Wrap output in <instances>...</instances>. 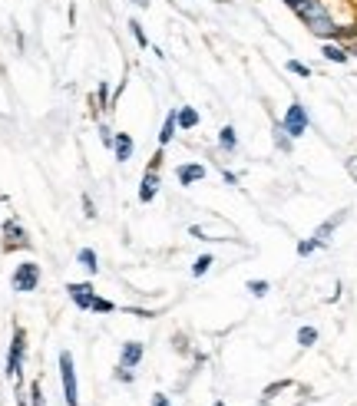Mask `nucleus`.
Wrapping results in <instances>:
<instances>
[{"label":"nucleus","instance_id":"obj_3","mask_svg":"<svg viewBox=\"0 0 357 406\" xmlns=\"http://www.w3.org/2000/svg\"><path fill=\"white\" fill-rule=\"evenodd\" d=\"M281 126H285V132H288L291 139H298V135L308 132V113H304V106H301V103H291Z\"/></svg>","mask_w":357,"mask_h":406},{"label":"nucleus","instance_id":"obj_24","mask_svg":"<svg viewBox=\"0 0 357 406\" xmlns=\"http://www.w3.org/2000/svg\"><path fill=\"white\" fill-rule=\"evenodd\" d=\"M314 248H318V242H314V238H311V242H301L298 244V254H311Z\"/></svg>","mask_w":357,"mask_h":406},{"label":"nucleus","instance_id":"obj_13","mask_svg":"<svg viewBox=\"0 0 357 406\" xmlns=\"http://www.w3.org/2000/svg\"><path fill=\"white\" fill-rule=\"evenodd\" d=\"M179 126H182V129H195V126H199V113L189 109V106L179 109Z\"/></svg>","mask_w":357,"mask_h":406},{"label":"nucleus","instance_id":"obj_12","mask_svg":"<svg viewBox=\"0 0 357 406\" xmlns=\"http://www.w3.org/2000/svg\"><path fill=\"white\" fill-rule=\"evenodd\" d=\"M175 123H179V113H169V116H165V126H163V132H159V142H169V139H172L175 135Z\"/></svg>","mask_w":357,"mask_h":406},{"label":"nucleus","instance_id":"obj_14","mask_svg":"<svg viewBox=\"0 0 357 406\" xmlns=\"http://www.w3.org/2000/svg\"><path fill=\"white\" fill-rule=\"evenodd\" d=\"M4 232L10 235V244H27V235H23V228H20L17 222H7L4 225Z\"/></svg>","mask_w":357,"mask_h":406},{"label":"nucleus","instance_id":"obj_23","mask_svg":"<svg viewBox=\"0 0 357 406\" xmlns=\"http://www.w3.org/2000/svg\"><path fill=\"white\" fill-rule=\"evenodd\" d=\"M129 27H133L136 43H139V47H145V33H143V27H139V23H129Z\"/></svg>","mask_w":357,"mask_h":406},{"label":"nucleus","instance_id":"obj_8","mask_svg":"<svg viewBox=\"0 0 357 406\" xmlns=\"http://www.w3.org/2000/svg\"><path fill=\"white\" fill-rule=\"evenodd\" d=\"M155 192H159V175H155L153 169H149V175L143 179V188H139V202L149 205V202L155 198Z\"/></svg>","mask_w":357,"mask_h":406},{"label":"nucleus","instance_id":"obj_20","mask_svg":"<svg viewBox=\"0 0 357 406\" xmlns=\"http://www.w3.org/2000/svg\"><path fill=\"white\" fill-rule=\"evenodd\" d=\"M248 291L255 298H265L268 294V281H248Z\"/></svg>","mask_w":357,"mask_h":406},{"label":"nucleus","instance_id":"obj_1","mask_svg":"<svg viewBox=\"0 0 357 406\" xmlns=\"http://www.w3.org/2000/svg\"><path fill=\"white\" fill-rule=\"evenodd\" d=\"M304 23H308V30L311 33H318V37H338L341 30L334 27V20H331V13H328V7L321 4V0H308L304 7H298L295 10Z\"/></svg>","mask_w":357,"mask_h":406},{"label":"nucleus","instance_id":"obj_28","mask_svg":"<svg viewBox=\"0 0 357 406\" xmlns=\"http://www.w3.org/2000/svg\"><path fill=\"white\" fill-rule=\"evenodd\" d=\"M155 406H169V400H165V397H155Z\"/></svg>","mask_w":357,"mask_h":406},{"label":"nucleus","instance_id":"obj_6","mask_svg":"<svg viewBox=\"0 0 357 406\" xmlns=\"http://www.w3.org/2000/svg\"><path fill=\"white\" fill-rule=\"evenodd\" d=\"M70 298L77 300V308L83 310H93V300H97V294H93V288L89 284H70Z\"/></svg>","mask_w":357,"mask_h":406},{"label":"nucleus","instance_id":"obj_25","mask_svg":"<svg viewBox=\"0 0 357 406\" xmlns=\"http://www.w3.org/2000/svg\"><path fill=\"white\" fill-rule=\"evenodd\" d=\"M93 310H103V314H109V310H113V304H109V300H93Z\"/></svg>","mask_w":357,"mask_h":406},{"label":"nucleus","instance_id":"obj_29","mask_svg":"<svg viewBox=\"0 0 357 406\" xmlns=\"http://www.w3.org/2000/svg\"><path fill=\"white\" fill-rule=\"evenodd\" d=\"M133 4H136V7H145V4H149V0H133Z\"/></svg>","mask_w":357,"mask_h":406},{"label":"nucleus","instance_id":"obj_10","mask_svg":"<svg viewBox=\"0 0 357 406\" xmlns=\"http://www.w3.org/2000/svg\"><path fill=\"white\" fill-rule=\"evenodd\" d=\"M113 149H116V159H119V162H129V155H133V135L119 132L116 139H113Z\"/></svg>","mask_w":357,"mask_h":406},{"label":"nucleus","instance_id":"obj_9","mask_svg":"<svg viewBox=\"0 0 357 406\" xmlns=\"http://www.w3.org/2000/svg\"><path fill=\"white\" fill-rule=\"evenodd\" d=\"M205 179V165H182L179 169V182L182 185H195Z\"/></svg>","mask_w":357,"mask_h":406},{"label":"nucleus","instance_id":"obj_2","mask_svg":"<svg viewBox=\"0 0 357 406\" xmlns=\"http://www.w3.org/2000/svg\"><path fill=\"white\" fill-rule=\"evenodd\" d=\"M60 377H63V400H67V406H79L77 370H73V357H70V350L60 354Z\"/></svg>","mask_w":357,"mask_h":406},{"label":"nucleus","instance_id":"obj_19","mask_svg":"<svg viewBox=\"0 0 357 406\" xmlns=\"http://www.w3.org/2000/svg\"><path fill=\"white\" fill-rule=\"evenodd\" d=\"M219 142H222V149H235V142H238V139H235V129L225 126L222 132H219Z\"/></svg>","mask_w":357,"mask_h":406},{"label":"nucleus","instance_id":"obj_18","mask_svg":"<svg viewBox=\"0 0 357 406\" xmlns=\"http://www.w3.org/2000/svg\"><path fill=\"white\" fill-rule=\"evenodd\" d=\"M314 340H318V330H314V327H301L298 330V344H301V347H311Z\"/></svg>","mask_w":357,"mask_h":406},{"label":"nucleus","instance_id":"obj_17","mask_svg":"<svg viewBox=\"0 0 357 406\" xmlns=\"http://www.w3.org/2000/svg\"><path fill=\"white\" fill-rule=\"evenodd\" d=\"M212 254H202V258H195V264H192V274H195V278H202V274H205V271H209V268H212Z\"/></svg>","mask_w":357,"mask_h":406},{"label":"nucleus","instance_id":"obj_30","mask_svg":"<svg viewBox=\"0 0 357 406\" xmlns=\"http://www.w3.org/2000/svg\"><path fill=\"white\" fill-rule=\"evenodd\" d=\"M215 406H225V403H215Z\"/></svg>","mask_w":357,"mask_h":406},{"label":"nucleus","instance_id":"obj_22","mask_svg":"<svg viewBox=\"0 0 357 406\" xmlns=\"http://www.w3.org/2000/svg\"><path fill=\"white\" fill-rule=\"evenodd\" d=\"M288 69H291V73H298V77H311V69L304 67V63H298V60H291Z\"/></svg>","mask_w":357,"mask_h":406},{"label":"nucleus","instance_id":"obj_7","mask_svg":"<svg viewBox=\"0 0 357 406\" xmlns=\"http://www.w3.org/2000/svg\"><path fill=\"white\" fill-rule=\"evenodd\" d=\"M139 360H143V344H136V340H129V344L123 347V354H119V363H123L126 370H133L136 363H139Z\"/></svg>","mask_w":357,"mask_h":406},{"label":"nucleus","instance_id":"obj_4","mask_svg":"<svg viewBox=\"0 0 357 406\" xmlns=\"http://www.w3.org/2000/svg\"><path fill=\"white\" fill-rule=\"evenodd\" d=\"M37 284H40V264L27 261L13 271V291H23V294H27V291H37Z\"/></svg>","mask_w":357,"mask_h":406},{"label":"nucleus","instance_id":"obj_5","mask_svg":"<svg viewBox=\"0 0 357 406\" xmlns=\"http://www.w3.org/2000/svg\"><path fill=\"white\" fill-rule=\"evenodd\" d=\"M20 360H23V330L13 334V344H10V357H7V373L17 377L20 373Z\"/></svg>","mask_w":357,"mask_h":406},{"label":"nucleus","instance_id":"obj_21","mask_svg":"<svg viewBox=\"0 0 357 406\" xmlns=\"http://www.w3.org/2000/svg\"><path fill=\"white\" fill-rule=\"evenodd\" d=\"M288 139H291V135L288 132H285V126H275V142H278V149H288Z\"/></svg>","mask_w":357,"mask_h":406},{"label":"nucleus","instance_id":"obj_27","mask_svg":"<svg viewBox=\"0 0 357 406\" xmlns=\"http://www.w3.org/2000/svg\"><path fill=\"white\" fill-rule=\"evenodd\" d=\"M285 4H288L291 10H298V7H304V4H308V0H285Z\"/></svg>","mask_w":357,"mask_h":406},{"label":"nucleus","instance_id":"obj_16","mask_svg":"<svg viewBox=\"0 0 357 406\" xmlns=\"http://www.w3.org/2000/svg\"><path fill=\"white\" fill-rule=\"evenodd\" d=\"M324 57H328L331 63H348V53H344L341 47H334V43H328V47H324Z\"/></svg>","mask_w":357,"mask_h":406},{"label":"nucleus","instance_id":"obj_26","mask_svg":"<svg viewBox=\"0 0 357 406\" xmlns=\"http://www.w3.org/2000/svg\"><path fill=\"white\" fill-rule=\"evenodd\" d=\"M43 403V393H40V383H33V406Z\"/></svg>","mask_w":357,"mask_h":406},{"label":"nucleus","instance_id":"obj_15","mask_svg":"<svg viewBox=\"0 0 357 406\" xmlns=\"http://www.w3.org/2000/svg\"><path fill=\"white\" fill-rule=\"evenodd\" d=\"M79 264H83V268H87L89 274H97V271H99V264H97V252H93V248H83V252H79Z\"/></svg>","mask_w":357,"mask_h":406},{"label":"nucleus","instance_id":"obj_11","mask_svg":"<svg viewBox=\"0 0 357 406\" xmlns=\"http://www.w3.org/2000/svg\"><path fill=\"white\" fill-rule=\"evenodd\" d=\"M341 222H344V212H341V215H334L331 222H324V225H321L318 232H314V242H318V244H324V242H328V235L334 232V228H338Z\"/></svg>","mask_w":357,"mask_h":406}]
</instances>
